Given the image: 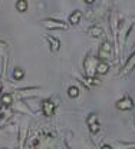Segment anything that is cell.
Wrapping results in <instances>:
<instances>
[{
	"label": "cell",
	"mask_w": 135,
	"mask_h": 149,
	"mask_svg": "<svg viewBox=\"0 0 135 149\" xmlns=\"http://www.w3.org/2000/svg\"><path fill=\"white\" fill-rule=\"evenodd\" d=\"M98 57L101 59V60H104V62H106L108 59H111L112 57V46H111V43L109 42H104L102 45H101V47H99V52H98Z\"/></svg>",
	"instance_id": "obj_1"
},
{
	"label": "cell",
	"mask_w": 135,
	"mask_h": 149,
	"mask_svg": "<svg viewBox=\"0 0 135 149\" xmlns=\"http://www.w3.org/2000/svg\"><path fill=\"white\" fill-rule=\"evenodd\" d=\"M43 26L46 27V29H49V30H53V29H56V30H66L68 29V24L66 23H63V22H59V20H53V19H48V20H43Z\"/></svg>",
	"instance_id": "obj_2"
},
{
	"label": "cell",
	"mask_w": 135,
	"mask_h": 149,
	"mask_svg": "<svg viewBox=\"0 0 135 149\" xmlns=\"http://www.w3.org/2000/svg\"><path fill=\"white\" fill-rule=\"evenodd\" d=\"M116 108L119 111H129V109L134 108V102H132L131 97H122L116 102Z\"/></svg>",
	"instance_id": "obj_3"
},
{
	"label": "cell",
	"mask_w": 135,
	"mask_h": 149,
	"mask_svg": "<svg viewBox=\"0 0 135 149\" xmlns=\"http://www.w3.org/2000/svg\"><path fill=\"white\" fill-rule=\"evenodd\" d=\"M55 109H56V105L52 100H43V103H42V112H43L45 116H52L55 113Z\"/></svg>",
	"instance_id": "obj_4"
},
{
	"label": "cell",
	"mask_w": 135,
	"mask_h": 149,
	"mask_svg": "<svg viewBox=\"0 0 135 149\" xmlns=\"http://www.w3.org/2000/svg\"><path fill=\"white\" fill-rule=\"evenodd\" d=\"M108 70H109V65L106 63V62H104V60H101L99 63L97 65V72L99 74H105L108 73Z\"/></svg>",
	"instance_id": "obj_5"
},
{
	"label": "cell",
	"mask_w": 135,
	"mask_h": 149,
	"mask_svg": "<svg viewBox=\"0 0 135 149\" xmlns=\"http://www.w3.org/2000/svg\"><path fill=\"white\" fill-rule=\"evenodd\" d=\"M82 17V13L79 12V10H75V12H72L71 13V16H69V23H72V24H78L79 23V20Z\"/></svg>",
	"instance_id": "obj_6"
},
{
	"label": "cell",
	"mask_w": 135,
	"mask_h": 149,
	"mask_svg": "<svg viewBox=\"0 0 135 149\" xmlns=\"http://www.w3.org/2000/svg\"><path fill=\"white\" fill-rule=\"evenodd\" d=\"M48 40L50 42V49H52V52H58L59 47H60V42L52 36H48Z\"/></svg>",
	"instance_id": "obj_7"
},
{
	"label": "cell",
	"mask_w": 135,
	"mask_h": 149,
	"mask_svg": "<svg viewBox=\"0 0 135 149\" xmlns=\"http://www.w3.org/2000/svg\"><path fill=\"white\" fill-rule=\"evenodd\" d=\"M102 33H104V32H102V29H101L99 26H92V27L88 30V35L92 37H99Z\"/></svg>",
	"instance_id": "obj_8"
},
{
	"label": "cell",
	"mask_w": 135,
	"mask_h": 149,
	"mask_svg": "<svg viewBox=\"0 0 135 149\" xmlns=\"http://www.w3.org/2000/svg\"><path fill=\"white\" fill-rule=\"evenodd\" d=\"M88 88H92L94 85H99V82H98V79H95V77H92V76H85L83 77V80H82Z\"/></svg>",
	"instance_id": "obj_9"
},
{
	"label": "cell",
	"mask_w": 135,
	"mask_h": 149,
	"mask_svg": "<svg viewBox=\"0 0 135 149\" xmlns=\"http://www.w3.org/2000/svg\"><path fill=\"white\" fill-rule=\"evenodd\" d=\"M134 68H135V53L128 59L127 65L124 66V70H125V72H129V70H131V69H134Z\"/></svg>",
	"instance_id": "obj_10"
},
{
	"label": "cell",
	"mask_w": 135,
	"mask_h": 149,
	"mask_svg": "<svg viewBox=\"0 0 135 149\" xmlns=\"http://www.w3.org/2000/svg\"><path fill=\"white\" fill-rule=\"evenodd\" d=\"M16 9H17V12H20V13L26 12L27 10V0H17Z\"/></svg>",
	"instance_id": "obj_11"
},
{
	"label": "cell",
	"mask_w": 135,
	"mask_h": 149,
	"mask_svg": "<svg viewBox=\"0 0 135 149\" xmlns=\"http://www.w3.org/2000/svg\"><path fill=\"white\" fill-rule=\"evenodd\" d=\"M1 103L6 105V106L12 105V103H13V96H12L10 93H4V95L1 96Z\"/></svg>",
	"instance_id": "obj_12"
},
{
	"label": "cell",
	"mask_w": 135,
	"mask_h": 149,
	"mask_svg": "<svg viewBox=\"0 0 135 149\" xmlns=\"http://www.w3.org/2000/svg\"><path fill=\"white\" fill-rule=\"evenodd\" d=\"M23 76H24V72H23V69H20V68H16V69L13 70V77H15V80H22V79H23Z\"/></svg>",
	"instance_id": "obj_13"
},
{
	"label": "cell",
	"mask_w": 135,
	"mask_h": 149,
	"mask_svg": "<svg viewBox=\"0 0 135 149\" xmlns=\"http://www.w3.org/2000/svg\"><path fill=\"white\" fill-rule=\"evenodd\" d=\"M68 95H69V97H78L79 96V89H78L76 86H71L69 89H68Z\"/></svg>",
	"instance_id": "obj_14"
},
{
	"label": "cell",
	"mask_w": 135,
	"mask_h": 149,
	"mask_svg": "<svg viewBox=\"0 0 135 149\" xmlns=\"http://www.w3.org/2000/svg\"><path fill=\"white\" fill-rule=\"evenodd\" d=\"M97 122H98V115H95V113H91V115L88 116V119H86L88 126H89V125H92V123H97Z\"/></svg>",
	"instance_id": "obj_15"
},
{
	"label": "cell",
	"mask_w": 135,
	"mask_h": 149,
	"mask_svg": "<svg viewBox=\"0 0 135 149\" xmlns=\"http://www.w3.org/2000/svg\"><path fill=\"white\" fill-rule=\"evenodd\" d=\"M89 130L92 132V133H97V132H99V123H92V125H89Z\"/></svg>",
	"instance_id": "obj_16"
},
{
	"label": "cell",
	"mask_w": 135,
	"mask_h": 149,
	"mask_svg": "<svg viewBox=\"0 0 135 149\" xmlns=\"http://www.w3.org/2000/svg\"><path fill=\"white\" fill-rule=\"evenodd\" d=\"M101 149H112V148H111L109 145H104V146H102V148H101Z\"/></svg>",
	"instance_id": "obj_17"
},
{
	"label": "cell",
	"mask_w": 135,
	"mask_h": 149,
	"mask_svg": "<svg viewBox=\"0 0 135 149\" xmlns=\"http://www.w3.org/2000/svg\"><path fill=\"white\" fill-rule=\"evenodd\" d=\"M88 4H92V3H95V0H85Z\"/></svg>",
	"instance_id": "obj_18"
},
{
	"label": "cell",
	"mask_w": 135,
	"mask_h": 149,
	"mask_svg": "<svg viewBox=\"0 0 135 149\" xmlns=\"http://www.w3.org/2000/svg\"><path fill=\"white\" fill-rule=\"evenodd\" d=\"M1 89H3V85H1V82H0V92H1Z\"/></svg>",
	"instance_id": "obj_19"
},
{
	"label": "cell",
	"mask_w": 135,
	"mask_h": 149,
	"mask_svg": "<svg viewBox=\"0 0 135 149\" xmlns=\"http://www.w3.org/2000/svg\"><path fill=\"white\" fill-rule=\"evenodd\" d=\"M0 119H1V111H0Z\"/></svg>",
	"instance_id": "obj_20"
}]
</instances>
